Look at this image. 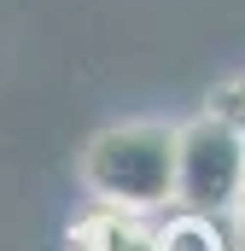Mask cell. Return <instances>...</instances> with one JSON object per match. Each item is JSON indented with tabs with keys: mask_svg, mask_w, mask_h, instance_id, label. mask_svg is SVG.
I'll return each instance as SVG.
<instances>
[{
	"mask_svg": "<svg viewBox=\"0 0 245 251\" xmlns=\"http://www.w3.org/2000/svg\"><path fill=\"white\" fill-rule=\"evenodd\" d=\"M70 251H158V228H152L140 210H111V204H99V210L70 234Z\"/></svg>",
	"mask_w": 245,
	"mask_h": 251,
	"instance_id": "cell-3",
	"label": "cell"
},
{
	"mask_svg": "<svg viewBox=\"0 0 245 251\" xmlns=\"http://www.w3.org/2000/svg\"><path fill=\"white\" fill-rule=\"evenodd\" d=\"M234 210H240V216H245V181H240V204H234Z\"/></svg>",
	"mask_w": 245,
	"mask_h": 251,
	"instance_id": "cell-6",
	"label": "cell"
},
{
	"mask_svg": "<svg viewBox=\"0 0 245 251\" xmlns=\"http://www.w3.org/2000/svg\"><path fill=\"white\" fill-rule=\"evenodd\" d=\"M240 251H245V234H240Z\"/></svg>",
	"mask_w": 245,
	"mask_h": 251,
	"instance_id": "cell-7",
	"label": "cell"
},
{
	"mask_svg": "<svg viewBox=\"0 0 245 251\" xmlns=\"http://www.w3.org/2000/svg\"><path fill=\"white\" fill-rule=\"evenodd\" d=\"M204 111H216L222 123H234L245 134V76H228L222 88H210V100H204Z\"/></svg>",
	"mask_w": 245,
	"mask_h": 251,
	"instance_id": "cell-5",
	"label": "cell"
},
{
	"mask_svg": "<svg viewBox=\"0 0 245 251\" xmlns=\"http://www.w3.org/2000/svg\"><path fill=\"white\" fill-rule=\"evenodd\" d=\"M82 187L111 210H164L175 187V128L170 123H111L82 152Z\"/></svg>",
	"mask_w": 245,
	"mask_h": 251,
	"instance_id": "cell-1",
	"label": "cell"
},
{
	"mask_svg": "<svg viewBox=\"0 0 245 251\" xmlns=\"http://www.w3.org/2000/svg\"><path fill=\"white\" fill-rule=\"evenodd\" d=\"M245 181V134L216 111H198L175 128V187L170 204L187 216H228Z\"/></svg>",
	"mask_w": 245,
	"mask_h": 251,
	"instance_id": "cell-2",
	"label": "cell"
},
{
	"mask_svg": "<svg viewBox=\"0 0 245 251\" xmlns=\"http://www.w3.org/2000/svg\"><path fill=\"white\" fill-rule=\"evenodd\" d=\"M158 251H228L222 240V228H216V216H175V222H164L158 228Z\"/></svg>",
	"mask_w": 245,
	"mask_h": 251,
	"instance_id": "cell-4",
	"label": "cell"
}]
</instances>
